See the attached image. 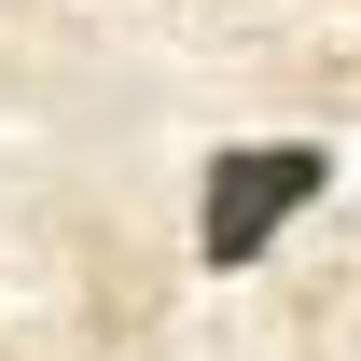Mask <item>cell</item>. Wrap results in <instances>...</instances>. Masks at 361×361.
Masks as SVG:
<instances>
[{"mask_svg":"<svg viewBox=\"0 0 361 361\" xmlns=\"http://www.w3.org/2000/svg\"><path fill=\"white\" fill-rule=\"evenodd\" d=\"M319 180H334L319 139H250V153H223V167H209V209H195V250H209V264H264L278 223L319 209Z\"/></svg>","mask_w":361,"mask_h":361,"instance_id":"6da1fadb","label":"cell"}]
</instances>
